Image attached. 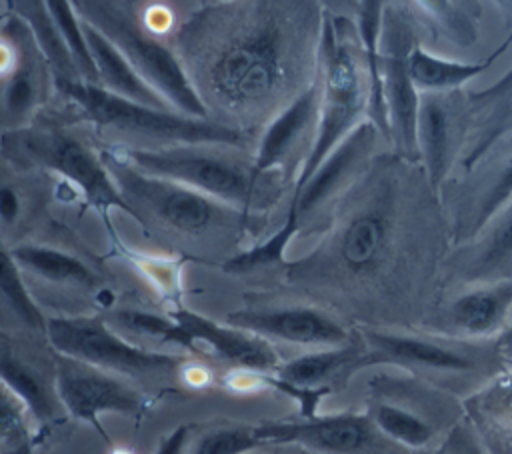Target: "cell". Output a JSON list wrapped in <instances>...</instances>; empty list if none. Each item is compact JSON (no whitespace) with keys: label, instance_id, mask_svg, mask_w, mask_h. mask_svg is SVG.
Instances as JSON below:
<instances>
[{"label":"cell","instance_id":"cell-22","mask_svg":"<svg viewBox=\"0 0 512 454\" xmlns=\"http://www.w3.org/2000/svg\"><path fill=\"white\" fill-rule=\"evenodd\" d=\"M512 44V34L498 44L486 58L476 62H460V60H446L432 52H428L420 42L414 44L410 52V74L418 92H448L460 90L472 78L484 74Z\"/></svg>","mask_w":512,"mask_h":454},{"label":"cell","instance_id":"cell-28","mask_svg":"<svg viewBox=\"0 0 512 454\" xmlns=\"http://www.w3.org/2000/svg\"><path fill=\"white\" fill-rule=\"evenodd\" d=\"M376 346H380L386 354L414 362L428 368L438 370H468L474 366V362L454 350L442 348L434 342H426L412 336H398V334H370Z\"/></svg>","mask_w":512,"mask_h":454},{"label":"cell","instance_id":"cell-34","mask_svg":"<svg viewBox=\"0 0 512 454\" xmlns=\"http://www.w3.org/2000/svg\"><path fill=\"white\" fill-rule=\"evenodd\" d=\"M512 202V152L504 158L498 172L476 200L466 222V236L482 232Z\"/></svg>","mask_w":512,"mask_h":454},{"label":"cell","instance_id":"cell-36","mask_svg":"<svg viewBox=\"0 0 512 454\" xmlns=\"http://www.w3.org/2000/svg\"><path fill=\"white\" fill-rule=\"evenodd\" d=\"M374 422L386 436L404 446L420 448L432 438V430L422 418L392 404H380L374 412Z\"/></svg>","mask_w":512,"mask_h":454},{"label":"cell","instance_id":"cell-6","mask_svg":"<svg viewBox=\"0 0 512 454\" xmlns=\"http://www.w3.org/2000/svg\"><path fill=\"white\" fill-rule=\"evenodd\" d=\"M218 144H184L166 148H120L118 152L136 168L176 180L232 208L248 212L260 198L258 174L252 162L224 152Z\"/></svg>","mask_w":512,"mask_h":454},{"label":"cell","instance_id":"cell-24","mask_svg":"<svg viewBox=\"0 0 512 454\" xmlns=\"http://www.w3.org/2000/svg\"><path fill=\"white\" fill-rule=\"evenodd\" d=\"M10 250L22 270L48 282L84 288L96 284L94 272L78 256L66 250L36 242H22Z\"/></svg>","mask_w":512,"mask_h":454},{"label":"cell","instance_id":"cell-9","mask_svg":"<svg viewBox=\"0 0 512 454\" xmlns=\"http://www.w3.org/2000/svg\"><path fill=\"white\" fill-rule=\"evenodd\" d=\"M56 74L32 30L14 12L0 20V136L32 122Z\"/></svg>","mask_w":512,"mask_h":454},{"label":"cell","instance_id":"cell-41","mask_svg":"<svg viewBox=\"0 0 512 454\" xmlns=\"http://www.w3.org/2000/svg\"><path fill=\"white\" fill-rule=\"evenodd\" d=\"M448 452L450 454H480L476 444L462 432V430H454L450 442H448Z\"/></svg>","mask_w":512,"mask_h":454},{"label":"cell","instance_id":"cell-4","mask_svg":"<svg viewBox=\"0 0 512 454\" xmlns=\"http://www.w3.org/2000/svg\"><path fill=\"white\" fill-rule=\"evenodd\" d=\"M2 158L18 170H42L70 182L100 212L120 208L138 220L118 190L102 152H96L80 134L52 118H40L0 136Z\"/></svg>","mask_w":512,"mask_h":454},{"label":"cell","instance_id":"cell-2","mask_svg":"<svg viewBox=\"0 0 512 454\" xmlns=\"http://www.w3.org/2000/svg\"><path fill=\"white\" fill-rule=\"evenodd\" d=\"M320 106L316 134L294 182L300 188L324 158L368 116L370 80L352 18L324 12L318 52Z\"/></svg>","mask_w":512,"mask_h":454},{"label":"cell","instance_id":"cell-8","mask_svg":"<svg viewBox=\"0 0 512 454\" xmlns=\"http://www.w3.org/2000/svg\"><path fill=\"white\" fill-rule=\"evenodd\" d=\"M420 42L416 20L398 2L388 0L382 18L378 84L388 122V140L406 160L418 158L416 118L420 92L410 74V52Z\"/></svg>","mask_w":512,"mask_h":454},{"label":"cell","instance_id":"cell-31","mask_svg":"<svg viewBox=\"0 0 512 454\" xmlns=\"http://www.w3.org/2000/svg\"><path fill=\"white\" fill-rule=\"evenodd\" d=\"M44 4H46L48 16H50L60 40L64 42L70 56L74 58L80 80L98 84L96 68H94L92 58H90L86 40H84L82 20L78 18L72 2L70 0H44Z\"/></svg>","mask_w":512,"mask_h":454},{"label":"cell","instance_id":"cell-40","mask_svg":"<svg viewBox=\"0 0 512 454\" xmlns=\"http://www.w3.org/2000/svg\"><path fill=\"white\" fill-rule=\"evenodd\" d=\"M320 8L332 16H346L356 20L358 0H316Z\"/></svg>","mask_w":512,"mask_h":454},{"label":"cell","instance_id":"cell-20","mask_svg":"<svg viewBox=\"0 0 512 454\" xmlns=\"http://www.w3.org/2000/svg\"><path fill=\"white\" fill-rule=\"evenodd\" d=\"M82 30H84V40H86L90 58L96 68L98 86H102L104 90L116 96H122L140 104H148L164 110H176L140 76V72L120 54V50L108 38H104L94 26L82 22Z\"/></svg>","mask_w":512,"mask_h":454},{"label":"cell","instance_id":"cell-44","mask_svg":"<svg viewBox=\"0 0 512 454\" xmlns=\"http://www.w3.org/2000/svg\"><path fill=\"white\" fill-rule=\"evenodd\" d=\"M256 450H258V448H256ZM256 450H252V452H248V454H254ZM282 454H316V452H310V450H304V448H302V450H298V452H282Z\"/></svg>","mask_w":512,"mask_h":454},{"label":"cell","instance_id":"cell-23","mask_svg":"<svg viewBox=\"0 0 512 454\" xmlns=\"http://www.w3.org/2000/svg\"><path fill=\"white\" fill-rule=\"evenodd\" d=\"M0 382H4L28 408L36 424H50L62 408L54 382L50 384L34 366L24 362L8 344L0 342Z\"/></svg>","mask_w":512,"mask_h":454},{"label":"cell","instance_id":"cell-37","mask_svg":"<svg viewBox=\"0 0 512 454\" xmlns=\"http://www.w3.org/2000/svg\"><path fill=\"white\" fill-rule=\"evenodd\" d=\"M118 320L138 332V334H146V336H156L164 342H172V344H178V346H184L188 350H194L192 344L188 342L182 326L170 316H158V314H152V312H142V310H122L118 312Z\"/></svg>","mask_w":512,"mask_h":454},{"label":"cell","instance_id":"cell-21","mask_svg":"<svg viewBox=\"0 0 512 454\" xmlns=\"http://www.w3.org/2000/svg\"><path fill=\"white\" fill-rule=\"evenodd\" d=\"M418 28L432 38L446 40L458 48H470L480 38V0H398Z\"/></svg>","mask_w":512,"mask_h":454},{"label":"cell","instance_id":"cell-5","mask_svg":"<svg viewBox=\"0 0 512 454\" xmlns=\"http://www.w3.org/2000/svg\"><path fill=\"white\" fill-rule=\"evenodd\" d=\"M70 2L78 18L108 38L172 108L194 118H210L180 58L138 22L124 0Z\"/></svg>","mask_w":512,"mask_h":454},{"label":"cell","instance_id":"cell-25","mask_svg":"<svg viewBox=\"0 0 512 454\" xmlns=\"http://www.w3.org/2000/svg\"><path fill=\"white\" fill-rule=\"evenodd\" d=\"M512 304V278L480 286L452 302L450 316L458 328L470 334L490 332Z\"/></svg>","mask_w":512,"mask_h":454},{"label":"cell","instance_id":"cell-14","mask_svg":"<svg viewBox=\"0 0 512 454\" xmlns=\"http://www.w3.org/2000/svg\"><path fill=\"white\" fill-rule=\"evenodd\" d=\"M264 446H296L316 454H358L372 442L366 418L356 414L308 416L302 422L254 424Z\"/></svg>","mask_w":512,"mask_h":454},{"label":"cell","instance_id":"cell-13","mask_svg":"<svg viewBox=\"0 0 512 454\" xmlns=\"http://www.w3.org/2000/svg\"><path fill=\"white\" fill-rule=\"evenodd\" d=\"M380 130L366 118L362 120L314 170V174L294 190L290 208L302 226L312 214L324 208L332 198L350 186L356 174L366 166Z\"/></svg>","mask_w":512,"mask_h":454},{"label":"cell","instance_id":"cell-17","mask_svg":"<svg viewBox=\"0 0 512 454\" xmlns=\"http://www.w3.org/2000/svg\"><path fill=\"white\" fill-rule=\"evenodd\" d=\"M318 106L320 84L316 74L314 82L306 90L266 122L254 154V168L258 174H270L274 168L288 162V158H292L306 140L312 146L318 124Z\"/></svg>","mask_w":512,"mask_h":454},{"label":"cell","instance_id":"cell-12","mask_svg":"<svg viewBox=\"0 0 512 454\" xmlns=\"http://www.w3.org/2000/svg\"><path fill=\"white\" fill-rule=\"evenodd\" d=\"M468 136L466 90L422 92L416 118L418 158L432 190L444 182L454 154Z\"/></svg>","mask_w":512,"mask_h":454},{"label":"cell","instance_id":"cell-1","mask_svg":"<svg viewBox=\"0 0 512 454\" xmlns=\"http://www.w3.org/2000/svg\"><path fill=\"white\" fill-rule=\"evenodd\" d=\"M324 10L316 0H236L182 26L178 44L206 110L246 130L272 120L318 74ZM210 114V112H208Z\"/></svg>","mask_w":512,"mask_h":454},{"label":"cell","instance_id":"cell-30","mask_svg":"<svg viewBox=\"0 0 512 454\" xmlns=\"http://www.w3.org/2000/svg\"><path fill=\"white\" fill-rule=\"evenodd\" d=\"M488 226L492 228L468 268L470 278H498L512 270V202Z\"/></svg>","mask_w":512,"mask_h":454},{"label":"cell","instance_id":"cell-18","mask_svg":"<svg viewBox=\"0 0 512 454\" xmlns=\"http://www.w3.org/2000/svg\"><path fill=\"white\" fill-rule=\"evenodd\" d=\"M392 236L390 210L366 204L352 212L336 232L328 254L334 264L352 276H364L382 262Z\"/></svg>","mask_w":512,"mask_h":454},{"label":"cell","instance_id":"cell-16","mask_svg":"<svg viewBox=\"0 0 512 454\" xmlns=\"http://www.w3.org/2000/svg\"><path fill=\"white\" fill-rule=\"evenodd\" d=\"M184 330L188 342L208 346L222 360L256 374H274L280 366V358L270 340L242 330L232 324H220L208 316H202L188 308H176L170 314Z\"/></svg>","mask_w":512,"mask_h":454},{"label":"cell","instance_id":"cell-19","mask_svg":"<svg viewBox=\"0 0 512 454\" xmlns=\"http://www.w3.org/2000/svg\"><path fill=\"white\" fill-rule=\"evenodd\" d=\"M468 136L462 164L472 170L502 138L512 134V68L494 84L466 92Z\"/></svg>","mask_w":512,"mask_h":454},{"label":"cell","instance_id":"cell-3","mask_svg":"<svg viewBox=\"0 0 512 454\" xmlns=\"http://www.w3.org/2000/svg\"><path fill=\"white\" fill-rule=\"evenodd\" d=\"M56 90L68 98L84 118L102 134L120 140L144 142L142 148H166L184 144H218L240 148L248 132L210 118H194L178 110L154 108L104 90L98 84L60 78Z\"/></svg>","mask_w":512,"mask_h":454},{"label":"cell","instance_id":"cell-10","mask_svg":"<svg viewBox=\"0 0 512 454\" xmlns=\"http://www.w3.org/2000/svg\"><path fill=\"white\" fill-rule=\"evenodd\" d=\"M46 340L56 354L72 356L130 378L174 370L182 356L152 352L130 344L102 316H52L46 318Z\"/></svg>","mask_w":512,"mask_h":454},{"label":"cell","instance_id":"cell-38","mask_svg":"<svg viewBox=\"0 0 512 454\" xmlns=\"http://www.w3.org/2000/svg\"><path fill=\"white\" fill-rule=\"evenodd\" d=\"M24 214V196L18 186L0 180V224L6 228L16 226Z\"/></svg>","mask_w":512,"mask_h":454},{"label":"cell","instance_id":"cell-45","mask_svg":"<svg viewBox=\"0 0 512 454\" xmlns=\"http://www.w3.org/2000/svg\"><path fill=\"white\" fill-rule=\"evenodd\" d=\"M2 338H6V334L0 330V340H2Z\"/></svg>","mask_w":512,"mask_h":454},{"label":"cell","instance_id":"cell-11","mask_svg":"<svg viewBox=\"0 0 512 454\" xmlns=\"http://www.w3.org/2000/svg\"><path fill=\"white\" fill-rule=\"evenodd\" d=\"M54 388L62 408L104 438L100 414L116 412L136 418L146 410V396L120 374L64 354L54 356Z\"/></svg>","mask_w":512,"mask_h":454},{"label":"cell","instance_id":"cell-32","mask_svg":"<svg viewBox=\"0 0 512 454\" xmlns=\"http://www.w3.org/2000/svg\"><path fill=\"white\" fill-rule=\"evenodd\" d=\"M34 418L26 404L0 382V452L30 454L34 446Z\"/></svg>","mask_w":512,"mask_h":454},{"label":"cell","instance_id":"cell-27","mask_svg":"<svg viewBox=\"0 0 512 454\" xmlns=\"http://www.w3.org/2000/svg\"><path fill=\"white\" fill-rule=\"evenodd\" d=\"M0 302L12 316L32 332H46V316L28 292L22 268L12 256V250L0 238Z\"/></svg>","mask_w":512,"mask_h":454},{"label":"cell","instance_id":"cell-35","mask_svg":"<svg viewBox=\"0 0 512 454\" xmlns=\"http://www.w3.org/2000/svg\"><path fill=\"white\" fill-rule=\"evenodd\" d=\"M262 446L254 424H222L206 430L188 448V454H248Z\"/></svg>","mask_w":512,"mask_h":454},{"label":"cell","instance_id":"cell-15","mask_svg":"<svg viewBox=\"0 0 512 454\" xmlns=\"http://www.w3.org/2000/svg\"><path fill=\"white\" fill-rule=\"evenodd\" d=\"M224 322L266 340L302 346H344L348 338L346 330L334 318L312 306L244 308L226 314Z\"/></svg>","mask_w":512,"mask_h":454},{"label":"cell","instance_id":"cell-42","mask_svg":"<svg viewBox=\"0 0 512 454\" xmlns=\"http://www.w3.org/2000/svg\"><path fill=\"white\" fill-rule=\"evenodd\" d=\"M496 4V8L500 10L504 28L508 30V34H512V0H492Z\"/></svg>","mask_w":512,"mask_h":454},{"label":"cell","instance_id":"cell-26","mask_svg":"<svg viewBox=\"0 0 512 454\" xmlns=\"http://www.w3.org/2000/svg\"><path fill=\"white\" fill-rule=\"evenodd\" d=\"M12 8V12L26 22V26L32 30L34 38L38 40L42 52L46 54L52 70L60 78H76L80 80L78 68L74 64V58L66 50L64 42L60 40L44 0H6Z\"/></svg>","mask_w":512,"mask_h":454},{"label":"cell","instance_id":"cell-33","mask_svg":"<svg viewBox=\"0 0 512 454\" xmlns=\"http://www.w3.org/2000/svg\"><path fill=\"white\" fill-rule=\"evenodd\" d=\"M300 230V222L298 216L288 210L284 224L272 234L268 236L264 242L238 252L236 256L228 258L224 262V272L228 274H248L254 270H260L264 266H272V264H280L284 260V252L290 244V240L296 236V232Z\"/></svg>","mask_w":512,"mask_h":454},{"label":"cell","instance_id":"cell-39","mask_svg":"<svg viewBox=\"0 0 512 454\" xmlns=\"http://www.w3.org/2000/svg\"><path fill=\"white\" fill-rule=\"evenodd\" d=\"M190 434H192V424L176 426L170 434H166L160 440L156 454H188Z\"/></svg>","mask_w":512,"mask_h":454},{"label":"cell","instance_id":"cell-29","mask_svg":"<svg viewBox=\"0 0 512 454\" xmlns=\"http://www.w3.org/2000/svg\"><path fill=\"white\" fill-rule=\"evenodd\" d=\"M350 360H354L352 348L330 346L280 362L274 376L302 388H318L328 376L338 372Z\"/></svg>","mask_w":512,"mask_h":454},{"label":"cell","instance_id":"cell-43","mask_svg":"<svg viewBox=\"0 0 512 454\" xmlns=\"http://www.w3.org/2000/svg\"><path fill=\"white\" fill-rule=\"evenodd\" d=\"M206 4L210 6H218V4H230V2H236V0H204Z\"/></svg>","mask_w":512,"mask_h":454},{"label":"cell","instance_id":"cell-7","mask_svg":"<svg viewBox=\"0 0 512 454\" xmlns=\"http://www.w3.org/2000/svg\"><path fill=\"white\" fill-rule=\"evenodd\" d=\"M102 158L140 224H144V214H148L166 228L196 236L212 226L224 228L244 214L176 180L136 168L118 150H102Z\"/></svg>","mask_w":512,"mask_h":454}]
</instances>
